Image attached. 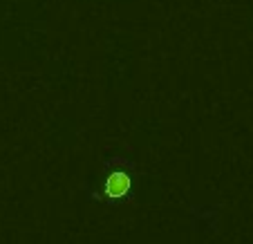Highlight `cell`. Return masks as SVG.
<instances>
[{
  "label": "cell",
  "instance_id": "obj_1",
  "mask_svg": "<svg viewBox=\"0 0 253 244\" xmlns=\"http://www.w3.org/2000/svg\"><path fill=\"white\" fill-rule=\"evenodd\" d=\"M130 191V177L126 172H112L105 179V195L108 197H124Z\"/></svg>",
  "mask_w": 253,
  "mask_h": 244
}]
</instances>
